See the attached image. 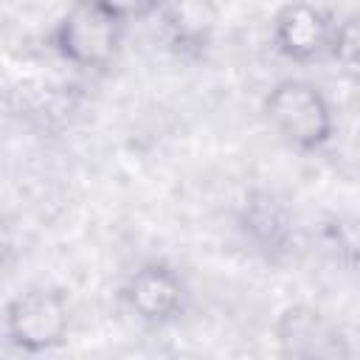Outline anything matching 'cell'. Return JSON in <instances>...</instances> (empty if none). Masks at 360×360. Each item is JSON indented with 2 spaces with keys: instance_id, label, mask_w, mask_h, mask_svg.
Returning <instances> with one entry per match:
<instances>
[{
  "instance_id": "cell-9",
  "label": "cell",
  "mask_w": 360,
  "mask_h": 360,
  "mask_svg": "<svg viewBox=\"0 0 360 360\" xmlns=\"http://www.w3.org/2000/svg\"><path fill=\"white\" fill-rule=\"evenodd\" d=\"M101 11L115 17L118 22H132V20H146L160 11L163 0H93Z\"/></svg>"
},
{
  "instance_id": "cell-6",
  "label": "cell",
  "mask_w": 360,
  "mask_h": 360,
  "mask_svg": "<svg viewBox=\"0 0 360 360\" xmlns=\"http://www.w3.org/2000/svg\"><path fill=\"white\" fill-rule=\"evenodd\" d=\"M332 17L304 0L281 6L273 17V45L292 62H312L326 53Z\"/></svg>"
},
{
  "instance_id": "cell-1",
  "label": "cell",
  "mask_w": 360,
  "mask_h": 360,
  "mask_svg": "<svg viewBox=\"0 0 360 360\" xmlns=\"http://www.w3.org/2000/svg\"><path fill=\"white\" fill-rule=\"evenodd\" d=\"M264 118L278 138L301 152L323 149L335 135V115L321 93L307 79H281L264 96Z\"/></svg>"
},
{
  "instance_id": "cell-8",
  "label": "cell",
  "mask_w": 360,
  "mask_h": 360,
  "mask_svg": "<svg viewBox=\"0 0 360 360\" xmlns=\"http://www.w3.org/2000/svg\"><path fill=\"white\" fill-rule=\"evenodd\" d=\"M326 56H332L349 76L357 73L360 31H357V20L352 14L343 17V20H332V31H329V42H326Z\"/></svg>"
},
{
  "instance_id": "cell-2",
  "label": "cell",
  "mask_w": 360,
  "mask_h": 360,
  "mask_svg": "<svg viewBox=\"0 0 360 360\" xmlns=\"http://www.w3.org/2000/svg\"><path fill=\"white\" fill-rule=\"evenodd\" d=\"M121 34L124 22L101 11L93 0H76L56 20L48 42L59 59L84 70H101L115 59Z\"/></svg>"
},
{
  "instance_id": "cell-4",
  "label": "cell",
  "mask_w": 360,
  "mask_h": 360,
  "mask_svg": "<svg viewBox=\"0 0 360 360\" xmlns=\"http://www.w3.org/2000/svg\"><path fill=\"white\" fill-rule=\"evenodd\" d=\"M121 298L138 321L163 326L183 315L188 292H186V281L172 264L143 262L127 276L121 287Z\"/></svg>"
},
{
  "instance_id": "cell-10",
  "label": "cell",
  "mask_w": 360,
  "mask_h": 360,
  "mask_svg": "<svg viewBox=\"0 0 360 360\" xmlns=\"http://www.w3.org/2000/svg\"><path fill=\"white\" fill-rule=\"evenodd\" d=\"M8 250V228L3 225V219H0V256Z\"/></svg>"
},
{
  "instance_id": "cell-7",
  "label": "cell",
  "mask_w": 360,
  "mask_h": 360,
  "mask_svg": "<svg viewBox=\"0 0 360 360\" xmlns=\"http://www.w3.org/2000/svg\"><path fill=\"white\" fill-rule=\"evenodd\" d=\"M242 231L248 233V239L253 245H259V250H264L267 256L276 250H284L292 233L287 208L267 191H253L242 208Z\"/></svg>"
},
{
  "instance_id": "cell-3",
  "label": "cell",
  "mask_w": 360,
  "mask_h": 360,
  "mask_svg": "<svg viewBox=\"0 0 360 360\" xmlns=\"http://www.w3.org/2000/svg\"><path fill=\"white\" fill-rule=\"evenodd\" d=\"M6 338L28 354H42L65 343L70 329V307L56 287H28L14 295L3 312Z\"/></svg>"
},
{
  "instance_id": "cell-5",
  "label": "cell",
  "mask_w": 360,
  "mask_h": 360,
  "mask_svg": "<svg viewBox=\"0 0 360 360\" xmlns=\"http://www.w3.org/2000/svg\"><path fill=\"white\" fill-rule=\"evenodd\" d=\"M276 340L287 357L304 360H332L346 357V340L340 329L315 307L295 304L287 307L276 321Z\"/></svg>"
}]
</instances>
